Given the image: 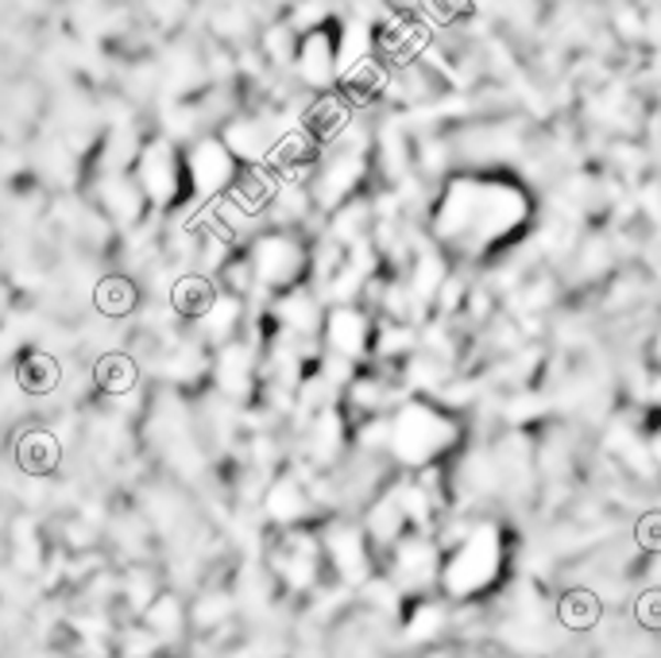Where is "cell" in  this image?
I'll list each match as a JSON object with an SVG mask.
<instances>
[{"mask_svg": "<svg viewBox=\"0 0 661 658\" xmlns=\"http://www.w3.org/2000/svg\"><path fill=\"white\" fill-rule=\"evenodd\" d=\"M252 268L260 283L271 287H291L294 279L306 268V256H302L299 245H291L286 237H263L252 252Z\"/></svg>", "mask_w": 661, "mask_h": 658, "instance_id": "obj_1", "label": "cell"}, {"mask_svg": "<svg viewBox=\"0 0 661 658\" xmlns=\"http://www.w3.org/2000/svg\"><path fill=\"white\" fill-rule=\"evenodd\" d=\"M186 171H189V179H194L197 194H217L220 186H229V179H232L229 148L217 143V140H202L194 148V155H189Z\"/></svg>", "mask_w": 661, "mask_h": 658, "instance_id": "obj_2", "label": "cell"}, {"mask_svg": "<svg viewBox=\"0 0 661 658\" xmlns=\"http://www.w3.org/2000/svg\"><path fill=\"white\" fill-rule=\"evenodd\" d=\"M299 71L306 82L325 86V82H333L340 74V47L325 32H310V40L299 51Z\"/></svg>", "mask_w": 661, "mask_h": 658, "instance_id": "obj_3", "label": "cell"}, {"mask_svg": "<svg viewBox=\"0 0 661 658\" xmlns=\"http://www.w3.org/2000/svg\"><path fill=\"white\" fill-rule=\"evenodd\" d=\"M174 186H178V163H174V155L166 151V143H155V148H148V155H143V191L155 202H171Z\"/></svg>", "mask_w": 661, "mask_h": 658, "instance_id": "obj_4", "label": "cell"}, {"mask_svg": "<svg viewBox=\"0 0 661 658\" xmlns=\"http://www.w3.org/2000/svg\"><path fill=\"white\" fill-rule=\"evenodd\" d=\"M329 337L333 349H340L345 357H360L364 345H368V322L356 310H337L329 317Z\"/></svg>", "mask_w": 661, "mask_h": 658, "instance_id": "obj_5", "label": "cell"}, {"mask_svg": "<svg viewBox=\"0 0 661 658\" xmlns=\"http://www.w3.org/2000/svg\"><path fill=\"white\" fill-rule=\"evenodd\" d=\"M97 302H101L109 314H117V310H128V306H132V287L120 283V279H105L101 291H97Z\"/></svg>", "mask_w": 661, "mask_h": 658, "instance_id": "obj_6", "label": "cell"}, {"mask_svg": "<svg viewBox=\"0 0 661 658\" xmlns=\"http://www.w3.org/2000/svg\"><path fill=\"white\" fill-rule=\"evenodd\" d=\"M653 357H658V360H661V337H658V345H653Z\"/></svg>", "mask_w": 661, "mask_h": 658, "instance_id": "obj_7", "label": "cell"}]
</instances>
